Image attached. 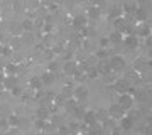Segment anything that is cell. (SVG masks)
<instances>
[{
	"label": "cell",
	"mask_w": 152,
	"mask_h": 135,
	"mask_svg": "<svg viewBox=\"0 0 152 135\" xmlns=\"http://www.w3.org/2000/svg\"><path fill=\"white\" fill-rule=\"evenodd\" d=\"M71 26L75 27V29H86L88 26V17L85 14H76L73 17V20H71Z\"/></svg>",
	"instance_id": "cell-3"
},
{
	"label": "cell",
	"mask_w": 152,
	"mask_h": 135,
	"mask_svg": "<svg viewBox=\"0 0 152 135\" xmlns=\"http://www.w3.org/2000/svg\"><path fill=\"white\" fill-rule=\"evenodd\" d=\"M44 127H46V120H42V118H37V120H36V128L42 130Z\"/></svg>",
	"instance_id": "cell-22"
},
{
	"label": "cell",
	"mask_w": 152,
	"mask_h": 135,
	"mask_svg": "<svg viewBox=\"0 0 152 135\" xmlns=\"http://www.w3.org/2000/svg\"><path fill=\"white\" fill-rule=\"evenodd\" d=\"M15 71H17V66L15 64H9V66H7V73H9V74L15 73Z\"/></svg>",
	"instance_id": "cell-25"
},
{
	"label": "cell",
	"mask_w": 152,
	"mask_h": 135,
	"mask_svg": "<svg viewBox=\"0 0 152 135\" xmlns=\"http://www.w3.org/2000/svg\"><path fill=\"white\" fill-rule=\"evenodd\" d=\"M22 31H32L34 29V22L31 20V19H26V20L22 22Z\"/></svg>",
	"instance_id": "cell-16"
},
{
	"label": "cell",
	"mask_w": 152,
	"mask_h": 135,
	"mask_svg": "<svg viewBox=\"0 0 152 135\" xmlns=\"http://www.w3.org/2000/svg\"><path fill=\"white\" fill-rule=\"evenodd\" d=\"M98 74H100L98 69H90L88 71V76H90V78H98Z\"/></svg>",
	"instance_id": "cell-26"
},
{
	"label": "cell",
	"mask_w": 152,
	"mask_h": 135,
	"mask_svg": "<svg viewBox=\"0 0 152 135\" xmlns=\"http://www.w3.org/2000/svg\"><path fill=\"white\" fill-rule=\"evenodd\" d=\"M58 132H59V135H68V134H69V127H66V125H61L59 128H58Z\"/></svg>",
	"instance_id": "cell-23"
},
{
	"label": "cell",
	"mask_w": 152,
	"mask_h": 135,
	"mask_svg": "<svg viewBox=\"0 0 152 135\" xmlns=\"http://www.w3.org/2000/svg\"><path fill=\"white\" fill-rule=\"evenodd\" d=\"M41 81H42V83H46V85H51V83L54 81V74H53L51 71H48V73H44V74L41 76Z\"/></svg>",
	"instance_id": "cell-12"
},
{
	"label": "cell",
	"mask_w": 152,
	"mask_h": 135,
	"mask_svg": "<svg viewBox=\"0 0 152 135\" xmlns=\"http://www.w3.org/2000/svg\"><path fill=\"white\" fill-rule=\"evenodd\" d=\"M137 34H139V37H142V39H149L151 37V34H152V27H149V26H140L139 29H137Z\"/></svg>",
	"instance_id": "cell-7"
},
{
	"label": "cell",
	"mask_w": 152,
	"mask_h": 135,
	"mask_svg": "<svg viewBox=\"0 0 152 135\" xmlns=\"http://www.w3.org/2000/svg\"><path fill=\"white\" fill-rule=\"evenodd\" d=\"M63 101H64V98H63V96H58V98H56V103H58V105H61Z\"/></svg>",
	"instance_id": "cell-31"
},
{
	"label": "cell",
	"mask_w": 152,
	"mask_h": 135,
	"mask_svg": "<svg viewBox=\"0 0 152 135\" xmlns=\"http://www.w3.org/2000/svg\"><path fill=\"white\" fill-rule=\"evenodd\" d=\"M95 58H96V59H107V58H108V51L105 47H100L96 53H95Z\"/></svg>",
	"instance_id": "cell-13"
},
{
	"label": "cell",
	"mask_w": 152,
	"mask_h": 135,
	"mask_svg": "<svg viewBox=\"0 0 152 135\" xmlns=\"http://www.w3.org/2000/svg\"><path fill=\"white\" fill-rule=\"evenodd\" d=\"M5 86H7V88H10V90H12V88L15 86V78H12V76H10V78H7Z\"/></svg>",
	"instance_id": "cell-24"
},
{
	"label": "cell",
	"mask_w": 152,
	"mask_h": 135,
	"mask_svg": "<svg viewBox=\"0 0 152 135\" xmlns=\"http://www.w3.org/2000/svg\"><path fill=\"white\" fill-rule=\"evenodd\" d=\"M147 66H149V68H152V59H149V61H147Z\"/></svg>",
	"instance_id": "cell-32"
},
{
	"label": "cell",
	"mask_w": 152,
	"mask_h": 135,
	"mask_svg": "<svg viewBox=\"0 0 152 135\" xmlns=\"http://www.w3.org/2000/svg\"><path fill=\"white\" fill-rule=\"evenodd\" d=\"M4 53V47H2V44H0V54Z\"/></svg>",
	"instance_id": "cell-33"
},
{
	"label": "cell",
	"mask_w": 152,
	"mask_h": 135,
	"mask_svg": "<svg viewBox=\"0 0 152 135\" xmlns=\"http://www.w3.org/2000/svg\"><path fill=\"white\" fill-rule=\"evenodd\" d=\"M91 2H93V5H103V4H105V0H91Z\"/></svg>",
	"instance_id": "cell-29"
},
{
	"label": "cell",
	"mask_w": 152,
	"mask_h": 135,
	"mask_svg": "<svg viewBox=\"0 0 152 135\" xmlns=\"http://www.w3.org/2000/svg\"><path fill=\"white\" fill-rule=\"evenodd\" d=\"M125 112H127V110H125V108L122 107V105H118V103H113V105H112V107L108 108L110 117H112V118H118V120L125 115Z\"/></svg>",
	"instance_id": "cell-5"
},
{
	"label": "cell",
	"mask_w": 152,
	"mask_h": 135,
	"mask_svg": "<svg viewBox=\"0 0 152 135\" xmlns=\"http://www.w3.org/2000/svg\"><path fill=\"white\" fill-rule=\"evenodd\" d=\"M0 37H2V34H0Z\"/></svg>",
	"instance_id": "cell-34"
},
{
	"label": "cell",
	"mask_w": 152,
	"mask_h": 135,
	"mask_svg": "<svg viewBox=\"0 0 152 135\" xmlns=\"http://www.w3.org/2000/svg\"><path fill=\"white\" fill-rule=\"evenodd\" d=\"M41 86H42V81H41V78L34 76L32 80H31V88H34V90H39Z\"/></svg>",
	"instance_id": "cell-17"
},
{
	"label": "cell",
	"mask_w": 152,
	"mask_h": 135,
	"mask_svg": "<svg viewBox=\"0 0 152 135\" xmlns=\"http://www.w3.org/2000/svg\"><path fill=\"white\" fill-rule=\"evenodd\" d=\"M124 44L127 46V47H137L139 46V41H137V36H127V37H124Z\"/></svg>",
	"instance_id": "cell-10"
},
{
	"label": "cell",
	"mask_w": 152,
	"mask_h": 135,
	"mask_svg": "<svg viewBox=\"0 0 152 135\" xmlns=\"http://www.w3.org/2000/svg\"><path fill=\"white\" fill-rule=\"evenodd\" d=\"M118 105H122V107L125 108V110H129V108L134 107V103H135V100H134V96H132L130 93H120L118 95Z\"/></svg>",
	"instance_id": "cell-1"
},
{
	"label": "cell",
	"mask_w": 152,
	"mask_h": 135,
	"mask_svg": "<svg viewBox=\"0 0 152 135\" xmlns=\"http://www.w3.org/2000/svg\"><path fill=\"white\" fill-rule=\"evenodd\" d=\"M7 122H9V125H14V127H17V125H19V117H17V115H12V117L7 120Z\"/></svg>",
	"instance_id": "cell-21"
},
{
	"label": "cell",
	"mask_w": 152,
	"mask_h": 135,
	"mask_svg": "<svg viewBox=\"0 0 152 135\" xmlns=\"http://www.w3.org/2000/svg\"><path fill=\"white\" fill-rule=\"evenodd\" d=\"M115 88H117L118 95H120V93H127V90H129V88H127V83H124L122 80H117V81H115Z\"/></svg>",
	"instance_id": "cell-11"
},
{
	"label": "cell",
	"mask_w": 152,
	"mask_h": 135,
	"mask_svg": "<svg viewBox=\"0 0 152 135\" xmlns=\"http://www.w3.org/2000/svg\"><path fill=\"white\" fill-rule=\"evenodd\" d=\"M88 93H90V90H88L85 85H80L78 88H75V91H73V98H75L76 101H85L88 98Z\"/></svg>",
	"instance_id": "cell-4"
},
{
	"label": "cell",
	"mask_w": 152,
	"mask_h": 135,
	"mask_svg": "<svg viewBox=\"0 0 152 135\" xmlns=\"http://www.w3.org/2000/svg\"><path fill=\"white\" fill-rule=\"evenodd\" d=\"M12 95L19 96V95H20V90H19V88H12Z\"/></svg>",
	"instance_id": "cell-30"
},
{
	"label": "cell",
	"mask_w": 152,
	"mask_h": 135,
	"mask_svg": "<svg viewBox=\"0 0 152 135\" xmlns=\"http://www.w3.org/2000/svg\"><path fill=\"white\" fill-rule=\"evenodd\" d=\"M120 128L125 130V132L132 130V128H134V118H132V117H127V115H124V117L120 118Z\"/></svg>",
	"instance_id": "cell-6"
},
{
	"label": "cell",
	"mask_w": 152,
	"mask_h": 135,
	"mask_svg": "<svg viewBox=\"0 0 152 135\" xmlns=\"http://www.w3.org/2000/svg\"><path fill=\"white\" fill-rule=\"evenodd\" d=\"M63 71H64L66 74H75V71H76V64H75V63H66L64 68H63Z\"/></svg>",
	"instance_id": "cell-15"
},
{
	"label": "cell",
	"mask_w": 152,
	"mask_h": 135,
	"mask_svg": "<svg viewBox=\"0 0 152 135\" xmlns=\"http://www.w3.org/2000/svg\"><path fill=\"white\" fill-rule=\"evenodd\" d=\"M83 122L88 125H93V123H96V113L93 112V110H88L86 113L83 115Z\"/></svg>",
	"instance_id": "cell-9"
},
{
	"label": "cell",
	"mask_w": 152,
	"mask_h": 135,
	"mask_svg": "<svg viewBox=\"0 0 152 135\" xmlns=\"http://www.w3.org/2000/svg\"><path fill=\"white\" fill-rule=\"evenodd\" d=\"M56 69H58V63H51V64H49V71H51V73H54Z\"/></svg>",
	"instance_id": "cell-28"
},
{
	"label": "cell",
	"mask_w": 152,
	"mask_h": 135,
	"mask_svg": "<svg viewBox=\"0 0 152 135\" xmlns=\"http://www.w3.org/2000/svg\"><path fill=\"white\" fill-rule=\"evenodd\" d=\"M110 42V41H108V37H103V39H102V41H100V46H102V47H105V49H107V44H108Z\"/></svg>",
	"instance_id": "cell-27"
},
{
	"label": "cell",
	"mask_w": 152,
	"mask_h": 135,
	"mask_svg": "<svg viewBox=\"0 0 152 135\" xmlns=\"http://www.w3.org/2000/svg\"><path fill=\"white\" fill-rule=\"evenodd\" d=\"M76 103H78V101H76L75 98H71V100H68L64 105H66V108H68V110H71V112H73V110L76 108Z\"/></svg>",
	"instance_id": "cell-19"
},
{
	"label": "cell",
	"mask_w": 152,
	"mask_h": 135,
	"mask_svg": "<svg viewBox=\"0 0 152 135\" xmlns=\"http://www.w3.org/2000/svg\"><path fill=\"white\" fill-rule=\"evenodd\" d=\"M88 19H98V17H100V10H98L96 7H90V9H88Z\"/></svg>",
	"instance_id": "cell-14"
},
{
	"label": "cell",
	"mask_w": 152,
	"mask_h": 135,
	"mask_svg": "<svg viewBox=\"0 0 152 135\" xmlns=\"http://www.w3.org/2000/svg\"><path fill=\"white\" fill-rule=\"evenodd\" d=\"M137 19H139V20H145V17H147V12H145V9H139V10H137Z\"/></svg>",
	"instance_id": "cell-20"
},
{
	"label": "cell",
	"mask_w": 152,
	"mask_h": 135,
	"mask_svg": "<svg viewBox=\"0 0 152 135\" xmlns=\"http://www.w3.org/2000/svg\"><path fill=\"white\" fill-rule=\"evenodd\" d=\"M108 66L112 71H122L125 68V59L122 56H112L108 61Z\"/></svg>",
	"instance_id": "cell-2"
},
{
	"label": "cell",
	"mask_w": 152,
	"mask_h": 135,
	"mask_svg": "<svg viewBox=\"0 0 152 135\" xmlns=\"http://www.w3.org/2000/svg\"><path fill=\"white\" fill-rule=\"evenodd\" d=\"M108 41L110 42H113V44L124 42V34H122V31H113V32H110Z\"/></svg>",
	"instance_id": "cell-8"
},
{
	"label": "cell",
	"mask_w": 152,
	"mask_h": 135,
	"mask_svg": "<svg viewBox=\"0 0 152 135\" xmlns=\"http://www.w3.org/2000/svg\"><path fill=\"white\" fill-rule=\"evenodd\" d=\"M36 115H37V118L46 120V118H48V115H49V112L46 110V108H39L37 112H36Z\"/></svg>",
	"instance_id": "cell-18"
}]
</instances>
